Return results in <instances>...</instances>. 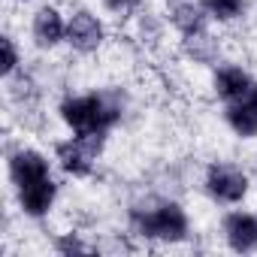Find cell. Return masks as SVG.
<instances>
[{
    "instance_id": "cell-10",
    "label": "cell",
    "mask_w": 257,
    "mask_h": 257,
    "mask_svg": "<svg viewBox=\"0 0 257 257\" xmlns=\"http://www.w3.org/2000/svg\"><path fill=\"white\" fill-rule=\"evenodd\" d=\"M64 34H67V25L61 22L58 10L43 7V10L34 16V40H37L40 46H55Z\"/></svg>"
},
{
    "instance_id": "cell-8",
    "label": "cell",
    "mask_w": 257,
    "mask_h": 257,
    "mask_svg": "<svg viewBox=\"0 0 257 257\" xmlns=\"http://www.w3.org/2000/svg\"><path fill=\"white\" fill-rule=\"evenodd\" d=\"M224 233H227V242L233 251H254L257 248V218L251 215H230L224 221Z\"/></svg>"
},
{
    "instance_id": "cell-9",
    "label": "cell",
    "mask_w": 257,
    "mask_h": 257,
    "mask_svg": "<svg viewBox=\"0 0 257 257\" xmlns=\"http://www.w3.org/2000/svg\"><path fill=\"white\" fill-rule=\"evenodd\" d=\"M251 79H248V73H242L239 67H224V70H218V76H215V91H218V97H224L227 103H239V100H245L248 97V91H251Z\"/></svg>"
},
{
    "instance_id": "cell-2",
    "label": "cell",
    "mask_w": 257,
    "mask_h": 257,
    "mask_svg": "<svg viewBox=\"0 0 257 257\" xmlns=\"http://www.w3.org/2000/svg\"><path fill=\"white\" fill-rule=\"evenodd\" d=\"M131 221L137 227V233L149 236V239H164V242H179L188 233V218L176 203H161L158 209H134Z\"/></svg>"
},
{
    "instance_id": "cell-18",
    "label": "cell",
    "mask_w": 257,
    "mask_h": 257,
    "mask_svg": "<svg viewBox=\"0 0 257 257\" xmlns=\"http://www.w3.org/2000/svg\"><path fill=\"white\" fill-rule=\"evenodd\" d=\"M245 103L257 112V85H251V91H248V97H245Z\"/></svg>"
},
{
    "instance_id": "cell-4",
    "label": "cell",
    "mask_w": 257,
    "mask_h": 257,
    "mask_svg": "<svg viewBox=\"0 0 257 257\" xmlns=\"http://www.w3.org/2000/svg\"><path fill=\"white\" fill-rule=\"evenodd\" d=\"M206 188L221 203H239L248 191V179L242 170H236L230 164H212L206 173Z\"/></svg>"
},
{
    "instance_id": "cell-11",
    "label": "cell",
    "mask_w": 257,
    "mask_h": 257,
    "mask_svg": "<svg viewBox=\"0 0 257 257\" xmlns=\"http://www.w3.org/2000/svg\"><path fill=\"white\" fill-rule=\"evenodd\" d=\"M173 25L185 37L200 34L206 28V7H200L197 0H179V4H173Z\"/></svg>"
},
{
    "instance_id": "cell-14",
    "label": "cell",
    "mask_w": 257,
    "mask_h": 257,
    "mask_svg": "<svg viewBox=\"0 0 257 257\" xmlns=\"http://www.w3.org/2000/svg\"><path fill=\"white\" fill-rule=\"evenodd\" d=\"M203 7H206L215 19L230 22V19H236V16L242 13V0H203Z\"/></svg>"
},
{
    "instance_id": "cell-3",
    "label": "cell",
    "mask_w": 257,
    "mask_h": 257,
    "mask_svg": "<svg viewBox=\"0 0 257 257\" xmlns=\"http://www.w3.org/2000/svg\"><path fill=\"white\" fill-rule=\"evenodd\" d=\"M103 137L106 134H76L70 143H58L55 152H58V161L64 164V170L73 176H88L103 149Z\"/></svg>"
},
{
    "instance_id": "cell-16",
    "label": "cell",
    "mask_w": 257,
    "mask_h": 257,
    "mask_svg": "<svg viewBox=\"0 0 257 257\" xmlns=\"http://www.w3.org/2000/svg\"><path fill=\"white\" fill-rule=\"evenodd\" d=\"M58 251H61V254H88L91 248H88V245H82L79 239L67 236V239H58Z\"/></svg>"
},
{
    "instance_id": "cell-5",
    "label": "cell",
    "mask_w": 257,
    "mask_h": 257,
    "mask_svg": "<svg viewBox=\"0 0 257 257\" xmlns=\"http://www.w3.org/2000/svg\"><path fill=\"white\" fill-rule=\"evenodd\" d=\"M67 40H70L73 49H79V52H94V49L103 43V25H100L91 13L79 10V13L70 19V25H67Z\"/></svg>"
},
{
    "instance_id": "cell-15",
    "label": "cell",
    "mask_w": 257,
    "mask_h": 257,
    "mask_svg": "<svg viewBox=\"0 0 257 257\" xmlns=\"http://www.w3.org/2000/svg\"><path fill=\"white\" fill-rule=\"evenodd\" d=\"M0 52H4V67H0V73L10 76V73L19 67V52H16V46H13V40H10V37L0 40Z\"/></svg>"
},
{
    "instance_id": "cell-1",
    "label": "cell",
    "mask_w": 257,
    "mask_h": 257,
    "mask_svg": "<svg viewBox=\"0 0 257 257\" xmlns=\"http://www.w3.org/2000/svg\"><path fill=\"white\" fill-rule=\"evenodd\" d=\"M61 118L73 127V134H106L121 118V103L109 94H88L61 103Z\"/></svg>"
},
{
    "instance_id": "cell-17",
    "label": "cell",
    "mask_w": 257,
    "mask_h": 257,
    "mask_svg": "<svg viewBox=\"0 0 257 257\" xmlns=\"http://www.w3.org/2000/svg\"><path fill=\"white\" fill-rule=\"evenodd\" d=\"M131 4H134V0H106V7H109V10H115V13L127 10V7H131Z\"/></svg>"
},
{
    "instance_id": "cell-13",
    "label": "cell",
    "mask_w": 257,
    "mask_h": 257,
    "mask_svg": "<svg viewBox=\"0 0 257 257\" xmlns=\"http://www.w3.org/2000/svg\"><path fill=\"white\" fill-rule=\"evenodd\" d=\"M185 49H188V52H191L197 61H206V64H209V61L218 55V46H215V43H212V37H206L203 31H200V34H188V40H185Z\"/></svg>"
},
{
    "instance_id": "cell-6",
    "label": "cell",
    "mask_w": 257,
    "mask_h": 257,
    "mask_svg": "<svg viewBox=\"0 0 257 257\" xmlns=\"http://www.w3.org/2000/svg\"><path fill=\"white\" fill-rule=\"evenodd\" d=\"M19 203H22V209H25L28 215H34V218L46 215V212L52 209V203H55V182H52V176L37 179V182H31V185H22V188H19Z\"/></svg>"
},
{
    "instance_id": "cell-7",
    "label": "cell",
    "mask_w": 257,
    "mask_h": 257,
    "mask_svg": "<svg viewBox=\"0 0 257 257\" xmlns=\"http://www.w3.org/2000/svg\"><path fill=\"white\" fill-rule=\"evenodd\" d=\"M10 173H13L16 185L22 188V185L37 182V179H46V176H49V164H46L43 155H37V152H31V149H22V152H16V155L10 158Z\"/></svg>"
},
{
    "instance_id": "cell-12",
    "label": "cell",
    "mask_w": 257,
    "mask_h": 257,
    "mask_svg": "<svg viewBox=\"0 0 257 257\" xmlns=\"http://www.w3.org/2000/svg\"><path fill=\"white\" fill-rule=\"evenodd\" d=\"M227 121H230V127H233L239 137H257V112H254L245 100L230 103V109H227Z\"/></svg>"
}]
</instances>
